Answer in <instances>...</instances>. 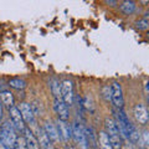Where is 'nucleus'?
<instances>
[{
	"label": "nucleus",
	"mask_w": 149,
	"mask_h": 149,
	"mask_svg": "<svg viewBox=\"0 0 149 149\" xmlns=\"http://www.w3.org/2000/svg\"><path fill=\"white\" fill-rule=\"evenodd\" d=\"M104 132L108 136L112 148L113 149H122L123 146V138L119 133V129L117 127V123L113 118H106L104 119Z\"/></svg>",
	"instance_id": "1"
},
{
	"label": "nucleus",
	"mask_w": 149,
	"mask_h": 149,
	"mask_svg": "<svg viewBox=\"0 0 149 149\" xmlns=\"http://www.w3.org/2000/svg\"><path fill=\"white\" fill-rule=\"evenodd\" d=\"M17 134L15 128L13 127V124L10 120H6L1 124L0 128V143L3 144L6 149H13L14 144L16 142Z\"/></svg>",
	"instance_id": "2"
},
{
	"label": "nucleus",
	"mask_w": 149,
	"mask_h": 149,
	"mask_svg": "<svg viewBox=\"0 0 149 149\" xmlns=\"http://www.w3.org/2000/svg\"><path fill=\"white\" fill-rule=\"evenodd\" d=\"M71 129H72V139L77 144V147L80 149H88L86 143L85 127L82 125V123L76 120V122H73V124H71Z\"/></svg>",
	"instance_id": "3"
},
{
	"label": "nucleus",
	"mask_w": 149,
	"mask_h": 149,
	"mask_svg": "<svg viewBox=\"0 0 149 149\" xmlns=\"http://www.w3.org/2000/svg\"><path fill=\"white\" fill-rule=\"evenodd\" d=\"M111 102L114 106V109H123L124 106V97L122 85L119 82L114 81L111 85Z\"/></svg>",
	"instance_id": "4"
},
{
	"label": "nucleus",
	"mask_w": 149,
	"mask_h": 149,
	"mask_svg": "<svg viewBox=\"0 0 149 149\" xmlns=\"http://www.w3.org/2000/svg\"><path fill=\"white\" fill-rule=\"evenodd\" d=\"M67 107L73 106L74 102V88L71 80H63L61 82V97H60Z\"/></svg>",
	"instance_id": "5"
},
{
	"label": "nucleus",
	"mask_w": 149,
	"mask_h": 149,
	"mask_svg": "<svg viewBox=\"0 0 149 149\" xmlns=\"http://www.w3.org/2000/svg\"><path fill=\"white\" fill-rule=\"evenodd\" d=\"M8 111H9V117H10V122H11V124H13V127L15 128L16 133H17V132H21V133H22V130H24L26 127H25V123H24V120H22V117H21V114H20V111H19L17 106L10 107V108H9Z\"/></svg>",
	"instance_id": "6"
},
{
	"label": "nucleus",
	"mask_w": 149,
	"mask_h": 149,
	"mask_svg": "<svg viewBox=\"0 0 149 149\" xmlns=\"http://www.w3.org/2000/svg\"><path fill=\"white\" fill-rule=\"evenodd\" d=\"M133 114L136 118L137 123L141 125H147L149 122V113H148V108L144 103H137L133 108Z\"/></svg>",
	"instance_id": "7"
},
{
	"label": "nucleus",
	"mask_w": 149,
	"mask_h": 149,
	"mask_svg": "<svg viewBox=\"0 0 149 149\" xmlns=\"http://www.w3.org/2000/svg\"><path fill=\"white\" fill-rule=\"evenodd\" d=\"M56 128H57L58 137L61 138L65 143H68L72 139V129H71V124L68 122L57 119V125H56Z\"/></svg>",
	"instance_id": "8"
},
{
	"label": "nucleus",
	"mask_w": 149,
	"mask_h": 149,
	"mask_svg": "<svg viewBox=\"0 0 149 149\" xmlns=\"http://www.w3.org/2000/svg\"><path fill=\"white\" fill-rule=\"evenodd\" d=\"M54 108H55V112H56V114H57L58 119L66 120V122H68V118H70V109H68V107L65 104V102H63L61 98H55Z\"/></svg>",
	"instance_id": "9"
},
{
	"label": "nucleus",
	"mask_w": 149,
	"mask_h": 149,
	"mask_svg": "<svg viewBox=\"0 0 149 149\" xmlns=\"http://www.w3.org/2000/svg\"><path fill=\"white\" fill-rule=\"evenodd\" d=\"M17 108H19V111H20V114L22 117L24 123H27V124H34L35 123V116H34V113H32L30 103L21 102L20 106H19Z\"/></svg>",
	"instance_id": "10"
},
{
	"label": "nucleus",
	"mask_w": 149,
	"mask_h": 149,
	"mask_svg": "<svg viewBox=\"0 0 149 149\" xmlns=\"http://www.w3.org/2000/svg\"><path fill=\"white\" fill-rule=\"evenodd\" d=\"M22 134H24L22 137H24V139H25L27 149H40L39 142H37L35 134L32 133V130L30 128H25L24 130H22Z\"/></svg>",
	"instance_id": "11"
},
{
	"label": "nucleus",
	"mask_w": 149,
	"mask_h": 149,
	"mask_svg": "<svg viewBox=\"0 0 149 149\" xmlns=\"http://www.w3.org/2000/svg\"><path fill=\"white\" fill-rule=\"evenodd\" d=\"M85 134H86V143L88 149H97V132L93 127H85Z\"/></svg>",
	"instance_id": "12"
},
{
	"label": "nucleus",
	"mask_w": 149,
	"mask_h": 149,
	"mask_svg": "<svg viewBox=\"0 0 149 149\" xmlns=\"http://www.w3.org/2000/svg\"><path fill=\"white\" fill-rule=\"evenodd\" d=\"M42 129L45 130V133H46V136L49 137L50 139V142H58V133H57V128H56V124H54L52 122H45L44 123V127Z\"/></svg>",
	"instance_id": "13"
},
{
	"label": "nucleus",
	"mask_w": 149,
	"mask_h": 149,
	"mask_svg": "<svg viewBox=\"0 0 149 149\" xmlns=\"http://www.w3.org/2000/svg\"><path fill=\"white\" fill-rule=\"evenodd\" d=\"M36 139L37 142H39V146H40V149H51L52 147H51V142L49 137L46 136L45 130L42 129V127L41 128H37V132H36Z\"/></svg>",
	"instance_id": "14"
},
{
	"label": "nucleus",
	"mask_w": 149,
	"mask_h": 149,
	"mask_svg": "<svg viewBox=\"0 0 149 149\" xmlns=\"http://www.w3.org/2000/svg\"><path fill=\"white\" fill-rule=\"evenodd\" d=\"M97 147L100 149H113L109 138L104 130H101V132L97 134Z\"/></svg>",
	"instance_id": "15"
},
{
	"label": "nucleus",
	"mask_w": 149,
	"mask_h": 149,
	"mask_svg": "<svg viewBox=\"0 0 149 149\" xmlns=\"http://www.w3.org/2000/svg\"><path fill=\"white\" fill-rule=\"evenodd\" d=\"M0 102L3 103V106H6L8 109L15 106V98H14V95L10 91H4L0 93Z\"/></svg>",
	"instance_id": "16"
},
{
	"label": "nucleus",
	"mask_w": 149,
	"mask_h": 149,
	"mask_svg": "<svg viewBox=\"0 0 149 149\" xmlns=\"http://www.w3.org/2000/svg\"><path fill=\"white\" fill-rule=\"evenodd\" d=\"M49 86H50V91L54 95L55 98H60L61 97V82L56 77H52L49 82Z\"/></svg>",
	"instance_id": "17"
},
{
	"label": "nucleus",
	"mask_w": 149,
	"mask_h": 149,
	"mask_svg": "<svg viewBox=\"0 0 149 149\" xmlns=\"http://www.w3.org/2000/svg\"><path fill=\"white\" fill-rule=\"evenodd\" d=\"M8 86L13 88V90H16V91H22L25 90L27 83L25 80H22V78H19V77H15V78H11V80L8 81Z\"/></svg>",
	"instance_id": "18"
},
{
	"label": "nucleus",
	"mask_w": 149,
	"mask_h": 149,
	"mask_svg": "<svg viewBox=\"0 0 149 149\" xmlns=\"http://www.w3.org/2000/svg\"><path fill=\"white\" fill-rule=\"evenodd\" d=\"M119 9L124 15H132L136 11V3L132 1V0H124V1L120 3Z\"/></svg>",
	"instance_id": "19"
},
{
	"label": "nucleus",
	"mask_w": 149,
	"mask_h": 149,
	"mask_svg": "<svg viewBox=\"0 0 149 149\" xmlns=\"http://www.w3.org/2000/svg\"><path fill=\"white\" fill-rule=\"evenodd\" d=\"M128 141H130L132 143H138L141 141V133H139V130L133 123L130 124L129 130H128Z\"/></svg>",
	"instance_id": "20"
},
{
	"label": "nucleus",
	"mask_w": 149,
	"mask_h": 149,
	"mask_svg": "<svg viewBox=\"0 0 149 149\" xmlns=\"http://www.w3.org/2000/svg\"><path fill=\"white\" fill-rule=\"evenodd\" d=\"M148 26H149V21H148V15H146L143 19H141V20H138L136 22V27L138 30L141 31H146L148 30Z\"/></svg>",
	"instance_id": "21"
},
{
	"label": "nucleus",
	"mask_w": 149,
	"mask_h": 149,
	"mask_svg": "<svg viewBox=\"0 0 149 149\" xmlns=\"http://www.w3.org/2000/svg\"><path fill=\"white\" fill-rule=\"evenodd\" d=\"M81 104L85 107L87 111H90L91 113H93V112H95V104H93V102H92V100H91V97L86 96L85 98H83V101H82V103H81Z\"/></svg>",
	"instance_id": "22"
},
{
	"label": "nucleus",
	"mask_w": 149,
	"mask_h": 149,
	"mask_svg": "<svg viewBox=\"0 0 149 149\" xmlns=\"http://www.w3.org/2000/svg\"><path fill=\"white\" fill-rule=\"evenodd\" d=\"M101 93H102V97L104 98L106 102L111 101V86L109 85H104L103 87H102L101 88Z\"/></svg>",
	"instance_id": "23"
},
{
	"label": "nucleus",
	"mask_w": 149,
	"mask_h": 149,
	"mask_svg": "<svg viewBox=\"0 0 149 149\" xmlns=\"http://www.w3.org/2000/svg\"><path fill=\"white\" fill-rule=\"evenodd\" d=\"M13 149H27L24 137L21 136V137H17L16 138V142H15V144H14V148Z\"/></svg>",
	"instance_id": "24"
},
{
	"label": "nucleus",
	"mask_w": 149,
	"mask_h": 149,
	"mask_svg": "<svg viewBox=\"0 0 149 149\" xmlns=\"http://www.w3.org/2000/svg\"><path fill=\"white\" fill-rule=\"evenodd\" d=\"M141 139L143 141V146L148 147V130H143V133L141 134Z\"/></svg>",
	"instance_id": "25"
},
{
	"label": "nucleus",
	"mask_w": 149,
	"mask_h": 149,
	"mask_svg": "<svg viewBox=\"0 0 149 149\" xmlns=\"http://www.w3.org/2000/svg\"><path fill=\"white\" fill-rule=\"evenodd\" d=\"M4 91H8V83L4 80H0V93Z\"/></svg>",
	"instance_id": "26"
},
{
	"label": "nucleus",
	"mask_w": 149,
	"mask_h": 149,
	"mask_svg": "<svg viewBox=\"0 0 149 149\" xmlns=\"http://www.w3.org/2000/svg\"><path fill=\"white\" fill-rule=\"evenodd\" d=\"M104 3L108 6H116V5H118V1H113V0H106Z\"/></svg>",
	"instance_id": "27"
},
{
	"label": "nucleus",
	"mask_w": 149,
	"mask_h": 149,
	"mask_svg": "<svg viewBox=\"0 0 149 149\" xmlns=\"http://www.w3.org/2000/svg\"><path fill=\"white\" fill-rule=\"evenodd\" d=\"M3 114H4V107H3V103L0 102V120L3 118Z\"/></svg>",
	"instance_id": "28"
},
{
	"label": "nucleus",
	"mask_w": 149,
	"mask_h": 149,
	"mask_svg": "<svg viewBox=\"0 0 149 149\" xmlns=\"http://www.w3.org/2000/svg\"><path fill=\"white\" fill-rule=\"evenodd\" d=\"M0 149H6V148H5V147H4V146H3V144H1V143H0Z\"/></svg>",
	"instance_id": "29"
},
{
	"label": "nucleus",
	"mask_w": 149,
	"mask_h": 149,
	"mask_svg": "<svg viewBox=\"0 0 149 149\" xmlns=\"http://www.w3.org/2000/svg\"><path fill=\"white\" fill-rule=\"evenodd\" d=\"M51 149H58V148H51Z\"/></svg>",
	"instance_id": "30"
}]
</instances>
